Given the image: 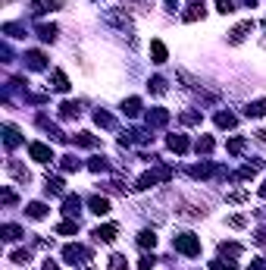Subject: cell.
<instances>
[{
  "instance_id": "cell-31",
  "label": "cell",
  "mask_w": 266,
  "mask_h": 270,
  "mask_svg": "<svg viewBox=\"0 0 266 270\" xmlns=\"http://www.w3.org/2000/svg\"><path fill=\"white\" fill-rule=\"evenodd\" d=\"M88 170H94V173H107V170H110V164H107V157H91V164H88Z\"/></svg>"
},
{
  "instance_id": "cell-33",
  "label": "cell",
  "mask_w": 266,
  "mask_h": 270,
  "mask_svg": "<svg viewBox=\"0 0 266 270\" xmlns=\"http://www.w3.org/2000/svg\"><path fill=\"white\" fill-rule=\"evenodd\" d=\"M19 236H22L19 226H13V223H6V226H3V239H6V242H16Z\"/></svg>"
},
{
  "instance_id": "cell-27",
  "label": "cell",
  "mask_w": 266,
  "mask_h": 270,
  "mask_svg": "<svg viewBox=\"0 0 266 270\" xmlns=\"http://www.w3.org/2000/svg\"><path fill=\"white\" fill-rule=\"evenodd\" d=\"M38 38L41 41H57V25H38Z\"/></svg>"
},
{
  "instance_id": "cell-47",
  "label": "cell",
  "mask_w": 266,
  "mask_h": 270,
  "mask_svg": "<svg viewBox=\"0 0 266 270\" xmlns=\"http://www.w3.org/2000/svg\"><path fill=\"white\" fill-rule=\"evenodd\" d=\"M44 270H59V267L54 264V261H47V264H44Z\"/></svg>"
},
{
  "instance_id": "cell-30",
  "label": "cell",
  "mask_w": 266,
  "mask_h": 270,
  "mask_svg": "<svg viewBox=\"0 0 266 270\" xmlns=\"http://www.w3.org/2000/svg\"><path fill=\"white\" fill-rule=\"evenodd\" d=\"M148 85H150V91H153V95H166V79H163V75H153Z\"/></svg>"
},
{
  "instance_id": "cell-37",
  "label": "cell",
  "mask_w": 266,
  "mask_h": 270,
  "mask_svg": "<svg viewBox=\"0 0 266 270\" xmlns=\"http://www.w3.org/2000/svg\"><path fill=\"white\" fill-rule=\"evenodd\" d=\"M216 10L222 16H229V13H235V0H216Z\"/></svg>"
},
{
  "instance_id": "cell-1",
  "label": "cell",
  "mask_w": 266,
  "mask_h": 270,
  "mask_svg": "<svg viewBox=\"0 0 266 270\" xmlns=\"http://www.w3.org/2000/svg\"><path fill=\"white\" fill-rule=\"evenodd\" d=\"M173 248L182 251V255H188V258H197V255H201V239H197L194 233H182V236L173 239Z\"/></svg>"
},
{
  "instance_id": "cell-48",
  "label": "cell",
  "mask_w": 266,
  "mask_h": 270,
  "mask_svg": "<svg viewBox=\"0 0 266 270\" xmlns=\"http://www.w3.org/2000/svg\"><path fill=\"white\" fill-rule=\"evenodd\" d=\"M241 3H244V6H257V0H241Z\"/></svg>"
},
{
  "instance_id": "cell-23",
  "label": "cell",
  "mask_w": 266,
  "mask_h": 270,
  "mask_svg": "<svg viewBox=\"0 0 266 270\" xmlns=\"http://www.w3.org/2000/svg\"><path fill=\"white\" fill-rule=\"evenodd\" d=\"M6 170H10V173H13L19 182H29V170H25V167H19L16 160H10V164H6Z\"/></svg>"
},
{
  "instance_id": "cell-21",
  "label": "cell",
  "mask_w": 266,
  "mask_h": 270,
  "mask_svg": "<svg viewBox=\"0 0 266 270\" xmlns=\"http://www.w3.org/2000/svg\"><path fill=\"white\" fill-rule=\"evenodd\" d=\"M44 195H63V179H50L47 176V182H44Z\"/></svg>"
},
{
  "instance_id": "cell-49",
  "label": "cell",
  "mask_w": 266,
  "mask_h": 270,
  "mask_svg": "<svg viewBox=\"0 0 266 270\" xmlns=\"http://www.w3.org/2000/svg\"><path fill=\"white\" fill-rule=\"evenodd\" d=\"M260 138H263V141H266V129H263V132H260Z\"/></svg>"
},
{
  "instance_id": "cell-28",
  "label": "cell",
  "mask_w": 266,
  "mask_h": 270,
  "mask_svg": "<svg viewBox=\"0 0 266 270\" xmlns=\"http://www.w3.org/2000/svg\"><path fill=\"white\" fill-rule=\"evenodd\" d=\"M94 123H97V126H104V129H113V126H116V120H113L110 113H104V110H97V113H94Z\"/></svg>"
},
{
  "instance_id": "cell-12",
  "label": "cell",
  "mask_w": 266,
  "mask_h": 270,
  "mask_svg": "<svg viewBox=\"0 0 266 270\" xmlns=\"http://www.w3.org/2000/svg\"><path fill=\"white\" fill-rule=\"evenodd\" d=\"M166 145H169V151H176V154H185V151L191 148L185 135H169V138H166Z\"/></svg>"
},
{
  "instance_id": "cell-19",
  "label": "cell",
  "mask_w": 266,
  "mask_h": 270,
  "mask_svg": "<svg viewBox=\"0 0 266 270\" xmlns=\"http://www.w3.org/2000/svg\"><path fill=\"white\" fill-rule=\"evenodd\" d=\"M122 113H125V116H138V113H141V98L122 101Z\"/></svg>"
},
{
  "instance_id": "cell-24",
  "label": "cell",
  "mask_w": 266,
  "mask_h": 270,
  "mask_svg": "<svg viewBox=\"0 0 266 270\" xmlns=\"http://www.w3.org/2000/svg\"><path fill=\"white\" fill-rule=\"evenodd\" d=\"M138 245H141V248H153V245H157V236H153V230L138 233Z\"/></svg>"
},
{
  "instance_id": "cell-43",
  "label": "cell",
  "mask_w": 266,
  "mask_h": 270,
  "mask_svg": "<svg viewBox=\"0 0 266 270\" xmlns=\"http://www.w3.org/2000/svg\"><path fill=\"white\" fill-rule=\"evenodd\" d=\"M182 123L185 126H197L201 123V113H182Z\"/></svg>"
},
{
  "instance_id": "cell-20",
  "label": "cell",
  "mask_w": 266,
  "mask_h": 270,
  "mask_svg": "<svg viewBox=\"0 0 266 270\" xmlns=\"http://www.w3.org/2000/svg\"><path fill=\"white\" fill-rule=\"evenodd\" d=\"M82 113V104H72V101H66L63 107H59V116L63 120H72V116H79Z\"/></svg>"
},
{
  "instance_id": "cell-10",
  "label": "cell",
  "mask_w": 266,
  "mask_h": 270,
  "mask_svg": "<svg viewBox=\"0 0 266 270\" xmlns=\"http://www.w3.org/2000/svg\"><path fill=\"white\" fill-rule=\"evenodd\" d=\"M57 6H63V0H31V13L35 16H44L50 10H57Z\"/></svg>"
},
{
  "instance_id": "cell-41",
  "label": "cell",
  "mask_w": 266,
  "mask_h": 270,
  "mask_svg": "<svg viewBox=\"0 0 266 270\" xmlns=\"http://www.w3.org/2000/svg\"><path fill=\"white\" fill-rule=\"evenodd\" d=\"M229 151H232V154H241V151H244V138H232L229 141Z\"/></svg>"
},
{
  "instance_id": "cell-11",
  "label": "cell",
  "mask_w": 266,
  "mask_h": 270,
  "mask_svg": "<svg viewBox=\"0 0 266 270\" xmlns=\"http://www.w3.org/2000/svg\"><path fill=\"white\" fill-rule=\"evenodd\" d=\"M88 207H91V214H97V217H107V214H110V201L100 198V195L88 198Z\"/></svg>"
},
{
  "instance_id": "cell-36",
  "label": "cell",
  "mask_w": 266,
  "mask_h": 270,
  "mask_svg": "<svg viewBox=\"0 0 266 270\" xmlns=\"http://www.w3.org/2000/svg\"><path fill=\"white\" fill-rule=\"evenodd\" d=\"M219 251L222 255H241V245H238V242H222Z\"/></svg>"
},
{
  "instance_id": "cell-5",
  "label": "cell",
  "mask_w": 266,
  "mask_h": 270,
  "mask_svg": "<svg viewBox=\"0 0 266 270\" xmlns=\"http://www.w3.org/2000/svg\"><path fill=\"white\" fill-rule=\"evenodd\" d=\"M91 236H94L97 242H113L116 236H119V226H116V223H104V226H97Z\"/></svg>"
},
{
  "instance_id": "cell-17",
  "label": "cell",
  "mask_w": 266,
  "mask_h": 270,
  "mask_svg": "<svg viewBox=\"0 0 266 270\" xmlns=\"http://www.w3.org/2000/svg\"><path fill=\"white\" fill-rule=\"evenodd\" d=\"M244 116H251V120H260V116H266V101H254V104L244 107Z\"/></svg>"
},
{
  "instance_id": "cell-46",
  "label": "cell",
  "mask_w": 266,
  "mask_h": 270,
  "mask_svg": "<svg viewBox=\"0 0 266 270\" xmlns=\"http://www.w3.org/2000/svg\"><path fill=\"white\" fill-rule=\"evenodd\" d=\"M163 3H166L169 10H176V6H178V0H163Z\"/></svg>"
},
{
  "instance_id": "cell-38",
  "label": "cell",
  "mask_w": 266,
  "mask_h": 270,
  "mask_svg": "<svg viewBox=\"0 0 266 270\" xmlns=\"http://www.w3.org/2000/svg\"><path fill=\"white\" fill-rule=\"evenodd\" d=\"M3 32H6V35H13V38H22L25 35V29H22V25H16V22H6Z\"/></svg>"
},
{
  "instance_id": "cell-44",
  "label": "cell",
  "mask_w": 266,
  "mask_h": 270,
  "mask_svg": "<svg viewBox=\"0 0 266 270\" xmlns=\"http://www.w3.org/2000/svg\"><path fill=\"white\" fill-rule=\"evenodd\" d=\"M229 226H232V230H241V226H244V217H241V214L229 217Z\"/></svg>"
},
{
  "instance_id": "cell-34",
  "label": "cell",
  "mask_w": 266,
  "mask_h": 270,
  "mask_svg": "<svg viewBox=\"0 0 266 270\" xmlns=\"http://www.w3.org/2000/svg\"><path fill=\"white\" fill-rule=\"evenodd\" d=\"M210 267H213V270H238V264H235V261H229V258H219V261H213Z\"/></svg>"
},
{
  "instance_id": "cell-45",
  "label": "cell",
  "mask_w": 266,
  "mask_h": 270,
  "mask_svg": "<svg viewBox=\"0 0 266 270\" xmlns=\"http://www.w3.org/2000/svg\"><path fill=\"white\" fill-rule=\"evenodd\" d=\"M3 204H16V195L10 189H3Z\"/></svg>"
},
{
  "instance_id": "cell-40",
  "label": "cell",
  "mask_w": 266,
  "mask_h": 270,
  "mask_svg": "<svg viewBox=\"0 0 266 270\" xmlns=\"http://www.w3.org/2000/svg\"><path fill=\"white\" fill-rule=\"evenodd\" d=\"M128 264H125V258L122 255H113V258H110V270H125Z\"/></svg>"
},
{
  "instance_id": "cell-39",
  "label": "cell",
  "mask_w": 266,
  "mask_h": 270,
  "mask_svg": "<svg viewBox=\"0 0 266 270\" xmlns=\"http://www.w3.org/2000/svg\"><path fill=\"white\" fill-rule=\"evenodd\" d=\"M29 258H31V255H29V251H22V248L10 255V261H13V264H29Z\"/></svg>"
},
{
  "instance_id": "cell-18",
  "label": "cell",
  "mask_w": 266,
  "mask_h": 270,
  "mask_svg": "<svg viewBox=\"0 0 266 270\" xmlns=\"http://www.w3.org/2000/svg\"><path fill=\"white\" fill-rule=\"evenodd\" d=\"M188 173H191V176H197V179H207V176H213V173H216V167H213V164H197V167H191Z\"/></svg>"
},
{
  "instance_id": "cell-15",
  "label": "cell",
  "mask_w": 266,
  "mask_h": 270,
  "mask_svg": "<svg viewBox=\"0 0 266 270\" xmlns=\"http://www.w3.org/2000/svg\"><path fill=\"white\" fill-rule=\"evenodd\" d=\"M216 126H219V129H235V126H238V116L229 113V110H219V113H216Z\"/></svg>"
},
{
  "instance_id": "cell-35",
  "label": "cell",
  "mask_w": 266,
  "mask_h": 270,
  "mask_svg": "<svg viewBox=\"0 0 266 270\" xmlns=\"http://www.w3.org/2000/svg\"><path fill=\"white\" fill-rule=\"evenodd\" d=\"M157 179H160L157 173H144L141 179H138V189H150V185H157Z\"/></svg>"
},
{
  "instance_id": "cell-26",
  "label": "cell",
  "mask_w": 266,
  "mask_h": 270,
  "mask_svg": "<svg viewBox=\"0 0 266 270\" xmlns=\"http://www.w3.org/2000/svg\"><path fill=\"white\" fill-rule=\"evenodd\" d=\"M3 132H6V135H3V141H6V148H10V151H13V148H16V145H19V141H22V138H19V132H16V129H13V126H6V129H3Z\"/></svg>"
},
{
  "instance_id": "cell-32",
  "label": "cell",
  "mask_w": 266,
  "mask_h": 270,
  "mask_svg": "<svg viewBox=\"0 0 266 270\" xmlns=\"http://www.w3.org/2000/svg\"><path fill=\"white\" fill-rule=\"evenodd\" d=\"M59 167H63V170H66V173H72V170H82V164H79V157H72V154H66V157H63V164H59Z\"/></svg>"
},
{
  "instance_id": "cell-22",
  "label": "cell",
  "mask_w": 266,
  "mask_h": 270,
  "mask_svg": "<svg viewBox=\"0 0 266 270\" xmlns=\"http://www.w3.org/2000/svg\"><path fill=\"white\" fill-rule=\"evenodd\" d=\"M75 145H79V148H94V145H97V138H94V135L91 132H79V135H75Z\"/></svg>"
},
{
  "instance_id": "cell-4",
  "label": "cell",
  "mask_w": 266,
  "mask_h": 270,
  "mask_svg": "<svg viewBox=\"0 0 266 270\" xmlns=\"http://www.w3.org/2000/svg\"><path fill=\"white\" fill-rule=\"evenodd\" d=\"M25 66H29V69H47V57L41 54V50H25Z\"/></svg>"
},
{
  "instance_id": "cell-42",
  "label": "cell",
  "mask_w": 266,
  "mask_h": 270,
  "mask_svg": "<svg viewBox=\"0 0 266 270\" xmlns=\"http://www.w3.org/2000/svg\"><path fill=\"white\" fill-rule=\"evenodd\" d=\"M153 264H157V258H153V255H144L141 264H138V270H153Z\"/></svg>"
},
{
  "instance_id": "cell-29",
  "label": "cell",
  "mask_w": 266,
  "mask_h": 270,
  "mask_svg": "<svg viewBox=\"0 0 266 270\" xmlns=\"http://www.w3.org/2000/svg\"><path fill=\"white\" fill-rule=\"evenodd\" d=\"M57 233H59V236H75V233H79V220H66V223H59V226H57Z\"/></svg>"
},
{
  "instance_id": "cell-6",
  "label": "cell",
  "mask_w": 266,
  "mask_h": 270,
  "mask_svg": "<svg viewBox=\"0 0 266 270\" xmlns=\"http://www.w3.org/2000/svg\"><path fill=\"white\" fill-rule=\"evenodd\" d=\"M247 32H254V22H251V19H247V22H238L235 29L229 32V41H232V44H241V41L247 38Z\"/></svg>"
},
{
  "instance_id": "cell-25",
  "label": "cell",
  "mask_w": 266,
  "mask_h": 270,
  "mask_svg": "<svg viewBox=\"0 0 266 270\" xmlns=\"http://www.w3.org/2000/svg\"><path fill=\"white\" fill-rule=\"evenodd\" d=\"M194 148H197V154H210V151L216 148V141H213L210 135H204V138H197V145H194Z\"/></svg>"
},
{
  "instance_id": "cell-7",
  "label": "cell",
  "mask_w": 266,
  "mask_h": 270,
  "mask_svg": "<svg viewBox=\"0 0 266 270\" xmlns=\"http://www.w3.org/2000/svg\"><path fill=\"white\" fill-rule=\"evenodd\" d=\"M79 210H82V198H79V195H66V198H63V214L69 217V220H75V217H79Z\"/></svg>"
},
{
  "instance_id": "cell-8",
  "label": "cell",
  "mask_w": 266,
  "mask_h": 270,
  "mask_svg": "<svg viewBox=\"0 0 266 270\" xmlns=\"http://www.w3.org/2000/svg\"><path fill=\"white\" fill-rule=\"evenodd\" d=\"M166 123H169V110H163V107H153V110H148V126H150V129L166 126Z\"/></svg>"
},
{
  "instance_id": "cell-2",
  "label": "cell",
  "mask_w": 266,
  "mask_h": 270,
  "mask_svg": "<svg viewBox=\"0 0 266 270\" xmlns=\"http://www.w3.org/2000/svg\"><path fill=\"white\" fill-rule=\"evenodd\" d=\"M63 258H66V264L82 267L85 261H91V251L85 248V245H66V248H63Z\"/></svg>"
},
{
  "instance_id": "cell-13",
  "label": "cell",
  "mask_w": 266,
  "mask_h": 270,
  "mask_svg": "<svg viewBox=\"0 0 266 270\" xmlns=\"http://www.w3.org/2000/svg\"><path fill=\"white\" fill-rule=\"evenodd\" d=\"M50 82H54V85H50L54 91H69V79H66L63 69H54V72H50Z\"/></svg>"
},
{
  "instance_id": "cell-14",
  "label": "cell",
  "mask_w": 266,
  "mask_h": 270,
  "mask_svg": "<svg viewBox=\"0 0 266 270\" xmlns=\"http://www.w3.org/2000/svg\"><path fill=\"white\" fill-rule=\"evenodd\" d=\"M25 214H29L31 220H44V217H47V204H44V201H31V204L25 207Z\"/></svg>"
},
{
  "instance_id": "cell-9",
  "label": "cell",
  "mask_w": 266,
  "mask_h": 270,
  "mask_svg": "<svg viewBox=\"0 0 266 270\" xmlns=\"http://www.w3.org/2000/svg\"><path fill=\"white\" fill-rule=\"evenodd\" d=\"M204 13H207V6H204V0H194L191 6L182 13V19L185 22H197V19H204Z\"/></svg>"
},
{
  "instance_id": "cell-3",
  "label": "cell",
  "mask_w": 266,
  "mask_h": 270,
  "mask_svg": "<svg viewBox=\"0 0 266 270\" xmlns=\"http://www.w3.org/2000/svg\"><path fill=\"white\" fill-rule=\"evenodd\" d=\"M29 154L35 157L38 164H50V160H54V148L44 145V141H31V145H29Z\"/></svg>"
},
{
  "instance_id": "cell-16",
  "label": "cell",
  "mask_w": 266,
  "mask_h": 270,
  "mask_svg": "<svg viewBox=\"0 0 266 270\" xmlns=\"http://www.w3.org/2000/svg\"><path fill=\"white\" fill-rule=\"evenodd\" d=\"M150 57H153V63H166L169 60L166 44H163V41H150Z\"/></svg>"
}]
</instances>
